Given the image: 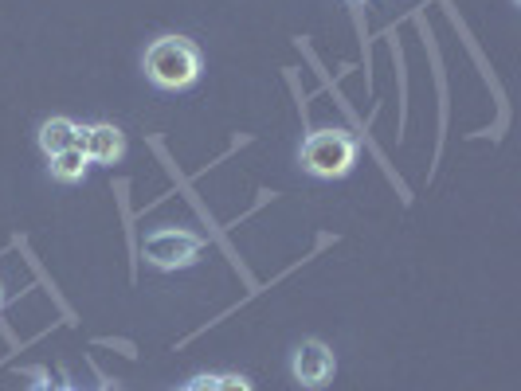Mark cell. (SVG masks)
Here are the masks:
<instances>
[{
	"mask_svg": "<svg viewBox=\"0 0 521 391\" xmlns=\"http://www.w3.org/2000/svg\"><path fill=\"white\" fill-rule=\"evenodd\" d=\"M145 75L161 90H181L200 75V51L181 36H165L145 51Z\"/></svg>",
	"mask_w": 521,
	"mask_h": 391,
	"instance_id": "6da1fadb",
	"label": "cell"
},
{
	"mask_svg": "<svg viewBox=\"0 0 521 391\" xmlns=\"http://www.w3.org/2000/svg\"><path fill=\"white\" fill-rule=\"evenodd\" d=\"M353 161H357V141L349 137L345 130H318L306 137V145H302V165H306V173L314 176H345L353 169Z\"/></svg>",
	"mask_w": 521,
	"mask_h": 391,
	"instance_id": "7a4b0ae2",
	"label": "cell"
},
{
	"mask_svg": "<svg viewBox=\"0 0 521 391\" xmlns=\"http://www.w3.org/2000/svg\"><path fill=\"white\" fill-rule=\"evenodd\" d=\"M200 247H204V243H200L192 231H157V235H149L142 243V255L153 262V266H161V270H177V266L196 262Z\"/></svg>",
	"mask_w": 521,
	"mask_h": 391,
	"instance_id": "3957f363",
	"label": "cell"
},
{
	"mask_svg": "<svg viewBox=\"0 0 521 391\" xmlns=\"http://www.w3.org/2000/svg\"><path fill=\"white\" fill-rule=\"evenodd\" d=\"M294 380L302 388H326L333 380V352L322 341H302L294 352Z\"/></svg>",
	"mask_w": 521,
	"mask_h": 391,
	"instance_id": "277c9868",
	"label": "cell"
},
{
	"mask_svg": "<svg viewBox=\"0 0 521 391\" xmlns=\"http://www.w3.org/2000/svg\"><path fill=\"white\" fill-rule=\"evenodd\" d=\"M79 149H83L87 161H95V165H114V161L122 157L126 141H122V133L114 130V126H91V130L79 126Z\"/></svg>",
	"mask_w": 521,
	"mask_h": 391,
	"instance_id": "5b68a950",
	"label": "cell"
},
{
	"mask_svg": "<svg viewBox=\"0 0 521 391\" xmlns=\"http://www.w3.org/2000/svg\"><path fill=\"white\" fill-rule=\"evenodd\" d=\"M40 145H44V153H48V157H55V153H63V149L79 145V126H75V122H67V118H48V122L40 126Z\"/></svg>",
	"mask_w": 521,
	"mask_h": 391,
	"instance_id": "8992f818",
	"label": "cell"
},
{
	"mask_svg": "<svg viewBox=\"0 0 521 391\" xmlns=\"http://www.w3.org/2000/svg\"><path fill=\"white\" fill-rule=\"evenodd\" d=\"M87 165H91V161H87V153H83L79 145H71V149H63V153L51 157V173L59 176V180H67V184H71V180H83Z\"/></svg>",
	"mask_w": 521,
	"mask_h": 391,
	"instance_id": "52a82bcc",
	"label": "cell"
},
{
	"mask_svg": "<svg viewBox=\"0 0 521 391\" xmlns=\"http://www.w3.org/2000/svg\"><path fill=\"white\" fill-rule=\"evenodd\" d=\"M216 391H251L243 376H216Z\"/></svg>",
	"mask_w": 521,
	"mask_h": 391,
	"instance_id": "ba28073f",
	"label": "cell"
},
{
	"mask_svg": "<svg viewBox=\"0 0 521 391\" xmlns=\"http://www.w3.org/2000/svg\"><path fill=\"white\" fill-rule=\"evenodd\" d=\"M189 391H216V376H196L189 384Z\"/></svg>",
	"mask_w": 521,
	"mask_h": 391,
	"instance_id": "9c48e42d",
	"label": "cell"
},
{
	"mask_svg": "<svg viewBox=\"0 0 521 391\" xmlns=\"http://www.w3.org/2000/svg\"><path fill=\"white\" fill-rule=\"evenodd\" d=\"M40 391H67V388H51V384H48V388H40Z\"/></svg>",
	"mask_w": 521,
	"mask_h": 391,
	"instance_id": "30bf717a",
	"label": "cell"
},
{
	"mask_svg": "<svg viewBox=\"0 0 521 391\" xmlns=\"http://www.w3.org/2000/svg\"><path fill=\"white\" fill-rule=\"evenodd\" d=\"M185 391H189V388H185Z\"/></svg>",
	"mask_w": 521,
	"mask_h": 391,
	"instance_id": "8fae6325",
	"label": "cell"
}]
</instances>
